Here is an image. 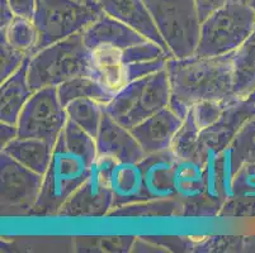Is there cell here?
Here are the masks:
<instances>
[{
	"instance_id": "obj_14",
	"label": "cell",
	"mask_w": 255,
	"mask_h": 253,
	"mask_svg": "<svg viewBox=\"0 0 255 253\" xmlns=\"http://www.w3.org/2000/svg\"><path fill=\"white\" fill-rule=\"evenodd\" d=\"M177 156L171 150L146 155L140 161L147 200L177 199L174 175Z\"/></svg>"
},
{
	"instance_id": "obj_25",
	"label": "cell",
	"mask_w": 255,
	"mask_h": 253,
	"mask_svg": "<svg viewBox=\"0 0 255 253\" xmlns=\"http://www.w3.org/2000/svg\"><path fill=\"white\" fill-rule=\"evenodd\" d=\"M57 91H59L60 101L64 106L69 101L74 99H80V97L93 99L104 106L115 96V94L102 86L98 81L88 76H80V78H75L61 84L60 86H57Z\"/></svg>"
},
{
	"instance_id": "obj_22",
	"label": "cell",
	"mask_w": 255,
	"mask_h": 253,
	"mask_svg": "<svg viewBox=\"0 0 255 253\" xmlns=\"http://www.w3.org/2000/svg\"><path fill=\"white\" fill-rule=\"evenodd\" d=\"M53 146L39 138L17 137L10 143L1 148L5 153L29 170L45 175L52 156Z\"/></svg>"
},
{
	"instance_id": "obj_3",
	"label": "cell",
	"mask_w": 255,
	"mask_h": 253,
	"mask_svg": "<svg viewBox=\"0 0 255 253\" xmlns=\"http://www.w3.org/2000/svg\"><path fill=\"white\" fill-rule=\"evenodd\" d=\"M90 74V50L82 32L52 43L34 53L28 64V83L32 90L61 84Z\"/></svg>"
},
{
	"instance_id": "obj_16",
	"label": "cell",
	"mask_w": 255,
	"mask_h": 253,
	"mask_svg": "<svg viewBox=\"0 0 255 253\" xmlns=\"http://www.w3.org/2000/svg\"><path fill=\"white\" fill-rule=\"evenodd\" d=\"M106 14L135 29L163 48L170 57L165 42L157 31L152 15L143 0H97Z\"/></svg>"
},
{
	"instance_id": "obj_17",
	"label": "cell",
	"mask_w": 255,
	"mask_h": 253,
	"mask_svg": "<svg viewBox=\"0 0 255 253\" xmlns=\"http://www.w3.org/2000/svg\"><path fill=\"white\" fill-rule=\"evenodd\" d=\"M113 210L147 200L140 162L116 161L110 173Z\"/></svg>"
},
{
	"instance_id": "obj_24",
	"label": "cell",
	"mask_w": 255,
	"mask_h": 253,
	"mask_svg": "<svg viewBox=\"0 0 255 253\" xmlns=\"http://www.w3.org/2000/svg\"><path fill=\"white\" fill-rule=\"evenodd\" d=\"M0 38L28 57H32L38 48V31L33 20L27 18H13L8 25L0 28Z\"/></svg>"
},
{
	"instance_id": "obj_19",
	"label": "cell",
	"mask_w": 255,
	"mask_h": 253,
	"mask_svg": "<svg viewBox=\"0 0 255 253\" xmlns=\"http://www.w3.org/2000/svg\"><path fill=\"white\" fill-rule=\"evenodd\" d=\"M175 196L184 208H203L206 194V171L202 162L194 159H178L174 175Z\"/></svg>"
},
{
	"instance_id": "obj_6",
	"label": "cell",
	"mask_w": 255,
	"mask_h": 253,
	"mask_svg": "<svg viewBox=\"0 0 255 253\" xmlns=\"http://www.w3.org/2000/svg\"><path fill=\"white\" fill-rule=\"evenodd\" d=\"M169 52L175 59L193 56L201 37L194 0H143Z\"/></svg>"
},
{
	"instance_id": "obj_30",
	"label": "cell",
	"mask_w": 255,
	"mask_h": 253,
	"mask_svg": "<svg viewBox=\"0 0 255 253\" xmlns=\"http://www.w3.org/2000/svg\"><path fill=\"white\" fill-rule=\"evenodd\" d=\"M18 137V127L14 124L0 122V147H5L8 143Z\"/></svg>"
},
{
	"instance_id": "obj_27",
	"label": "cell",
	"mask_w": 255,
	"mask_h": 253,
	"mask_svg": "<svg viewBox=\"0 0 255 253\" xmlns=\"http://www.w3.org/2000/svg\"><path fill=\"white\" fill-rule=\"evenodd\" d=\"M27 59L28 56L13 48L0 38V83L14 74Z\"/></svg>"
},
{
	"instance_id": "obj_8",
	"label": "cell",
	"mask_w": 255,
	"mask_h": 253,
	"mask_svg": "<svg viewBox=\"0 0 255 253\" xmlns=\"http://www.w3.org/2000/svg\"><path fill=\"white\" fill-rule=\"evenodd\" d=\"M68 120L57 87H42L32 94L20 113L17 124L18 137L39 138L55 146Z\"/></svg>"
},
{
	"instance_id": "obj_1",
	"label": "cell",
	"mask_w": 255,
	"mask_h": 253,
	"mask_svg": "<svg viewBox=\"0 0 255 253\" xmlns=\"http://www.w3.org/2000/svg\"><path fill=\"white\" fill-rule=\"evenodd\" d=\"M97 156L96 139L68 120L53 146L50 165L43 175L42 190L32 214H59L71 195L84 184Z\"/></svg>"
},
{
	"instance_id": "obj_32",
	"label": "cell",
	"mask_w": 255,
	"mask_h": 253,
	"mask_svg": "<svg viewBox=\"0 0 255 253\" xmlns=\"http://www.w3.org/2000/svg\"><path fill=\"white\" fill-rule=\"evenodd\" d=\"M82 1H87V0H82Z\"/></svg>"
},
{
	"instance_id": "obj_29",
	"label": "cell",
	"mask_w": 255,
	"mask_h": 253,
	"mask_svg": "<svg viewBox=\"0 0 255 253\" xmlns=\"http://www.w3.org/2000/svg\"><path fill=\"white\" fill-rule=\"evenodd\" d=\"M196 1L197 10L199 14V19L201 22L206 20L213 11H216L217 9L221 8L222 5L230 1V0H194Z\"/></svg>"
},
{
	"instance_id": "obj_11",
	"label": "cell",
	"mask_w": 255,
	"mask_h": 253,
	"mask_svg": "<svg viewBox=\"0 0 255 253\" xmlns=\"http://www.w3.org/2000/svg\"><path fill=\"white\" fill-rule=\"evenodd\" d=\"M255 117V99H239L225 109L216 123L198 134L194 160L202 162L211 155L221 152L243 127Z\"/></svg>"
},
{
	"instance_id": "obj_12",
	"label": "cell",
	"mask_w": 255,
	"mask_h": 253,
	"mask_svg": "<svg viewBox=\"0 0 255 253\" xmlns=\"http://www.w3.org/2000/svg\"><path fill=\"white\" fill-rule=\"evenodd\" d=\"M183 120L184 118L168 105L129 131L137 139L146 155L163 152L171 150L174 137L182 127Z\"/></svg>"
},
{
	"instance_id": "obj_26",
	"label": "cell",
	"mask_w": 255,
	"mask_h": 253,
	"mask_svg": "<svg viewBox=\"0 0 255 253\" xmlns=\"http://www.w3.org/2000/svg\"><path fill=\"white\" fill-rule=\"evenodd\" d=\"M68 114L69 120L75 123L79 128H82L85 133L96 139L101 127L102 117H103V105L98 101L80 97L69 101L64 106Z\"/></svg>"
},
{
	"instance_id": "obj_7",
	"label": "cell",
	"mask_w": 255,
	"mask_h": 253,
	"mask_svg": "<svg viewBox=\"0 0 255 253\" xmlns=\"http://www.w3.org/2000/svg\"><path fill=\"white\" fill-rule=\"evenodd\" d=\"M103 13L97 0H37L33 17L39 34L37 52L83 32Z\"/></svg>"
},
{
	"instance_id": "obj_9",
	"label": "cell",
	"mask_w": 255,
	"mask_h": 253,
	"mask_svg": "<svg viewBox=\"0 0 255 253\" xmlns=\"http://www.w3.org/2000/svg\"><path fill=\"white\" fill-rule=\"evenodd\" d=\"M116 160L98 155L84 184L64 204L57 215L74 218H101L113 210L110 173Z\"/></svg>"
},
{
	"instance_id": "obj_18",
	"label": "cell",
	"mask_w": 255,
	"mask_h": 253,
	"mask_svg": "<svg viewBox=\"0 0 255 253\" xmlns=\"http://www.w3.org/2000/svg\"><path fill=\"white\" fill-rule=\"evenodd\" d=\"M29 60L31 57L25 60L14 74L1 81L0 122L17 125L23 108L34 92L28 83Z\"/></svg>"
},
{
	"instance_id": "obj_31",
	"label": "cell",
	"mask_w": 255,
	"mask_h": 253,
	"mask_svg": "<svg viewBox=\"0 0 255 253\" xmlns=\"http://www.w3.org/2000/svg\"><path fill=\"white\" fill-rule=\"evenodd\" d=\"M250 97H254V99H255V94H254V95H253V96H250Z\"/></svg>"
},
{
	"instance_id": "obj_13",
	"label": "cell",
	"mask_w": 255,
	"mask_h": 253,
	"mask_svg": "<svg viewBox=\"0 0 255 253\" xmlns=\"http://www.w3.org/2000/svg\"><path fill=\"white\" fill-rule=\"evenodd\" d=\"M96 145L98 155L111 156L120 162H140L146 156L132 132L116 122L104 109Z\"/></svg>"
},
{
	"instance_id": "obj_2",
	"label": "cell",
	"mask_w": 255,
	"mask_h": 253,
	"mask_svg": "<svg viewBox=\"0 0 255 253\" xmlns=\"http://www.w3.org/2000/svg\"><path fill=\"white\" fill-rule=\"evenodd\" d=\"M234 52L224 56L185 59L170 57L166 71L170 81L169 106L184 118L193 104L199 101L239 100L234 90Z\"/></svg>"
},
{
	"instance_id": "obj_21",
	"label": "cell",
	"mask_w": 255,
	"mask_h": 253,
	"mask_svg": "<svg viewBox=\"0 0 255 253\" xmlns=\"http://www.w3.org/2000/svg\"><path fill=\"white\" fill-rule=\"evenodd\" d=\"M164 57L170 59L163 48L151 41L128 48H97L90 50V69L152 61Z\"/></svg>"
},
{
	"instance_id": "obj_15",
	"label": "cell",
	"mask_w": 255,
	"mask_h": 253,
	"mask_svg": "<svg viewBox=\"0 0 255 253\" xmlns=\"http://www.w3.org/2000/svg\"><path fill=\"white\" fill-rule=\"evenodd\" d=\"M89 50L97 48H128L149 42L146 37L125 23L103 13L82 32ZM152 42V41H151Z\"/></svg>"
},
{
	"instance_id": "obj_20",
	"label": "cell",
	"mask_w": 255,
	"mask_h": 253,
	"mask_svg": "<svg viewBox=\"0 0 255 253\" xmlns=\"http://www.w3.org/2000/svg\"><path fill=\"white\" fill-rule=\"evenodd\" d=\"M166 61L168 59L164 57V59L152 60V61L96 67V69H90L89 78L98 81L102 86L116 95L121 89H124L125 86L137 79L165 69Z\"/></svg>"
},
{
	"instance_id": "obj_4",
	"label": "cell",
	"mask_w": 255,
	"mask_h": 253,
	"mask_svg": "<svg viewBox=\"0 0 255 253\" xmlns=\"http://www.w3.org/2000/svg\"><path fill=\"white\" fill-rule=\"evenodd\" d=\"M254 29V6L243 0H230L202 22L194 55L213 57L235 52Z\"/></svg>"
},
{
	"instance_id": "obj_23",
	"label": "cell",
	"mask_w": 255,
	"mask_h": 253,
	"mask_svg": "<svg viewBox=\"0 0 255 253\" xmlns=\"http://www.w3.org/2000/svg\"><path fill=\"white\" fill-rule=\"evenodd\" d=\"M255 8V0L250 1ZM234 90L239 99L255 94V29L252 36L234 52Z\"/></svg>"
},
{
	"instance_id": "obj_5",
	"label": "cell",
	"mask_w": 255,
	"mask_h": 253,
	"mask_svg": "<svg viewBox=\"0 0 255 253\" xmlns=\"http://www.w3.org/2000/svg\"><path fill=\"white\" fill-rule=\"evenodd\" d=\"M170 96L168 71L161 69L121 89L103 109L116 122L132 129L156 111L168 106Z\"/></svg>"
},
{
	"instance_id": "obj_10",
	"label": "cell",
	"mask_w": 255,
	"mask_h": 253,
	"mask_svg": "<svg viewBox=\"0 0 255 253\" xmlns=\"http://www.w3.org/2000/svg\"><path fill=\"white\" fill-rule=\"evenodd\" d=\"M0 181L1 215L31 214L42 190L43 175L0 152Z\"/></svg>"
},
{
	"instance_id": "obj_28",
	"label": "cell",
	"mask_w": 255,
	"mask_h": 253,
	"mask_svg": "<svg viewBox=\"0 0 255 253\" xmlns=\"http://www.w3.org/2000/svg\"><path fill=\"white\" fill-rule=\"evenodd\" d=\"M15 17L33 20L37 0H5Z\"/></svg>"
}]
</instances>
